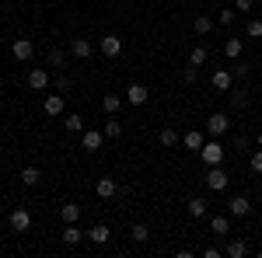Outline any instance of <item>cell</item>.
Instances as JSON below:
<instances>
[{"mask_svg": "<svg viewBox=\"0 0 262 258\" xmlns=\"http://www.w3.org/2000/svg\"><path fill=\"white\" fill-rule=\"evenodd\" d=\"M98 49H101V56H108V60H119V56H122V39L108 32V35H101V39H98Z\"/></svg>", "mask_w": 262, "mask_h": 258, "instance_id": "2", "label": "cell"}, {"mask_svg": "<svg viewBox=\"0 0 262 258\" xmlns=\"http://www.w3.org/2000/svg\"><path fill=\"white\" fill-rule=\"evenodd\" d=\"M101 133H105V139H122V122L119 119H108Z\"/></svg>", "mask_w": 262, "mask_h": 258, "instance_id": "29", "label": "cell"}, {"mask_svg": "<svg viewBox=\"0 0 262 258\" xmlns=\"http://www.w3.org/2000/svg\"><path fill=\"white\" fill-rule=\"evenodd\" d=\"M77 217H81V206H77V202H63L60 206V220L63 223H77Z\"/></svg>", "mask_w": 262, "mask_h": 258, "instance_id": "24", "label": "cell"}, {"mask_svg": "<svg viewBox=\"0 0 262 258\" xmlns=\"http://www.w3.org/2000/svg\"><path fill=\"white\" fill-rule=\"evenodd\" d=\"M227 181H231V175L224 171L221 164H213V168H206V185H210L213 192H224V189H227Z\"/></svg>", "mask_w": 262, "mask_h": 258, "instance_id": "3", "label": "cell"}, {"mask_svg": "<svg viewBox=\"0 0 262 258\" xmlns=\"http://www.w3.org/2000/svg\"><path fill=\"white\" fill-rule=\"evenodd\" d=\"M84 238H91L95 244H108V238H112V230H108L105 223H95L91 230H84Z\"/></svg>", "mask_w": 262, "mask_h": 258, "instance_id": "17", "label": "cell"}, {"mask_svg": "<svg viewBox=\"0 0 262 258\" xmlns=\"http://www.w3.org/2000/svg\"><path fill=\"white\" fill-rule=\"evenodd\" d=\"M206 60H210V49H206V45H196V49L189 53V66H203Z\"/></svg>", "mask_w": 262, "mask_h": 258, "instance_id": "28", "label": "cell"}, {"mask_svg": "<svg viewBox=\"0 0 262 258\" xmlns=\"http://www.w3.org/2000/svg\"><path fill=\"white\" fill-rule=\"evenodd\" d=\"M224 255H227V258H245V255H248V244H245L242 238H231V241H227V248H224Z\"/></svg>", "mask_w": 262, "mask_h": 258, "instance_id": "19", "label": "cell"}, {"mask_svg": "<svg viewBox=\"0 0 262 258\" xmlns=\"http://www.w3.org/2000/svg\"><path fill=\"white\" fill-rule=\"evenodd\" d=\"M200 80V66H185V84H196Z\"/></svg>", "mask_w": 262, "mask_h": 258, "instance_id": "38", "label": "cell"}, {"mask_svg": "<svg viewBox=\"0 0 262 258\" xmlns=\"http://www.w3.org/2000/svg\"><path fill=\"white\" fill-rule=\"evenodd\" d=\"M95 196L98 199H116L119 196V181L116 178H98L95 181Z\"/></svg>", "mask_w": 262, "mask_h": 258, "instance_id": "8", "label": "cell"}, {"mask_svg": "<svg viewBox=\"0 0 262 258\" xmlns=\"http://www.w3.org/2000/svg\"><path fill=\"white\" fill-rule=\"evenodd\" d=\"M210 84H213V91H231V87H234V74H231V70H217V74L210 77Z\"/></svg>", "mask_w": 262, "mask_h": 258, "instance_id": "15", "label": "cell"}, {"mask_svg": "<svg viewBox=\"0 0 262 258\" xmlns=\"http://www.w3.org/2000/svg\"><path fill=\"white\" fill-rule=\"evenodd\" d=\"M101 108H105L108 115H116V112L122 108V95H116V91H112V95H105V98H101Z\"/></svg>", "mask_w": 262, "mask_h": 258, "instance_id": "26", "label": "cell"}, {"mask_svg": "<svg viewBox=\"0 0 262 258\" xmlns=\"http://www.w3.org/2000/svg\"><path fill=\"white\" fill-rule=\"evenodd\" d=\"M245 32H248V39H262V21H259V18H252Z\"/></svg>", "mask_w": 262, "mask_h": 258, "instance_id": "34", "label": "cell"}, {"mask_svg": "<svg viewBox=\"0 0 262 258\" xmlns=\"http://www.w3.org/2000/svg\"><path fill=\"white\" fill-rule=\"evenodd\" d=\"M32 53H35V42H32V39H14V42H11V56H14L18 63L32 60Z\"/></svg>", "mask_w": 262, "mask_h": 258, "instance_id": "5", "label": "cell"}, {"mask_svg": "<svg viewBox=\"0 0 262 258\" xmlns=\"http://www.w3.org/2000/svg\"><path fill=\"white\" fill-rule=\"evenodd\" d=\"M252 7H255V0H234V11H238V14H242V11H252Z\"/></svg>", "mask_w": 262, "mask_h": 258, "instance_id": "39", "label": "cell"}, {"mask_svg": "<svg viewBox=\"0 0 262 258\" xmlns=\"http://www.w3.org/2000/svg\"><path fill=\"white\" fill-rule=\"evenodd\" d=\"M248 168H252L255 175H262V147L255 150V154H252V160H248Z\"/></svg>", "mask_w": 262, "mask_h": 258, "instance_id": "36", "label": "cell"}, {"mask_svg": "<svg viewBox=\"0 0 262 258\" xmlns=\"http://www.w3.org/2000/svg\"><path fill=\"white\" fill-rule=\"evenodd\" d=\"M200 157H203V164H206V168H213V164H224V143H221L217 136L206 139V143L200 147Z\"/></svg>", "mask_w": 262, "mask_h": 258, "instance_id": "1", "label": "cell"}, {"mask_svg": "<svg viewBox=\"0 0 262 258\" xmlns=\"http://www.w3.org/2000/svg\"><path fill=\"white\" fill-rule=\"evenodd\" d=\"M49 84H53V77H49V70H42V66H35V70L28 74V87H32V91H46Z\"/></svg>", "mask_w": 262, "mask_h": 258, "instance_id": "11", "label": "cell"}, {"mask_svg": "<svg viewBox=\"0 0 262 258\" xmlns=\"http://www.w3.org/2000/svg\"><path fill=\"white\" fill-rule=\"evenodd\" d=\"M234 150H238V154H245V150H248V136H238V139H234Z\"/></svg>", "mask_w": 262, "mask_h": 258, "instance_id": "40", "label": "cell"}, {"mask_svg": "<svg viewBox=\"0 0 262 258\" xmlns=\"http://www.w3.org/2000/svg\"><path fill=\"white\" fill-rule=\"evenodd\" d=\"M63 126H67V133H84V119L77 112H70V115L63 119Z\"/></svg>", "mask_w": 262, "mask_h": 258, "instance_id": "30", "label": "cell"}, {"mask_svg": "<svg viewBox=\"0 0 262 258\" xmlns=\"http://www.w3.org/2000/svg\"><path fill=\"white\" fill-rule=\"evenodd\" d=\"M18 178H21V185H28V189H35V185L42 181V171L35 168V164H28V168H21V175H18Z\"/></svg>", "mask_w": 262, "mask_h": 258, "instance_id": "16", "label": "cell"}, {"mask_svg": "<svg viewBox=\"0 0 262 258\" xmlns=\"http://www.w3.org/2000/svg\"><path fill=\"white\" fill-rule=\"evenodd\" d=\"M227 213H231L234 220L248 217V213H252V199H248V196H234L231 202H227Z\"/></svg>", "mask_w": 262, "mask_h": 258, "instance_id": "7", "label": "cell"}, {"mask_svg": "<svg viewBox=\"0 0 262 258\" xmlns=\"http://www.w3.org/2000/svg\"><path fill=\"white\" fill-rule=\"evenodd\" d=\"M101 143H105V133H101V129H84L81 133V147L88 150V154H98Z\"/></svg>", "mask_w": 262, "mask_h": 258, "instance_id": "4", "label": "cell"}, {"mask_svg": "<svg viewBox=\"0 0 262 258\" xmlns=\"http://www.w3.org/2000/svg\"><path fill=\"white\" fill-rule=\"evenodd\" d=\"M46 63H49V66H56V70H60L63 63H67V49H49V56H46Z\"/></svg>", "mask_w": 262, "mask_h": 258, "instance_id": "32", "label": "cell"}, {"mask_svg": "<svg viewBox=\"0 0 262 258\" xmlns=\"http://www.w3.org/2000/svg\"><path fill=\"white\" fill-rule=\"evenodd\" d=\"M203 143H206V136H203L200 129H189V133L182 136V147H185V150H200Z\"/></svg>", "mask_w": 262, "mask_h": 258, "instance_id": "21", "label": "cell"}, {"mask_svg": "<svg viewBox=\"0 0 262 258\" xmlns=\"http://www.w3.org/2000/svg\"><path fill=\"white\" fill-rule=\"evenodd\" d=\"M122 98L129 101V105H147V101H150V91H147V87H143V84H129V87H126V95H122Z\"/></svg>", "mask_w": 262, "mask_h": 258, "instance_id": "10", "label": "cell"}, {"mask_svg": "<svg viewBox=\"0 0 262 258\" xmlns=\"http://www.w3.org/2000/svg\"><path fill=\"white\" fill-rule=\"evenodd\" d=\"M129 238L137 241V244H143V241L150 238V227H147V223H133V227H129Z\"/></svg>", "mask_w": 262, "mask_h": 258, "instance_id": "31", "label": "cell"}, {"mask_svg": "<svg viewBox=\"0 0 262 258\" xmlns=\"http://www.w3.org/2000/svg\"><path fill=\"white\" fill-rule=\"evenodd\" d=\"M192 32H196V35H210V32H213V18H210V14L192 18Z\"/></svg>", "mask_w": 262, "mask_h": 258, "instance_id": "25", "label": "cell"}, {"mask_svg": "<svg viewBox=\"0 0 262 258\" xmlns=\"http://www.w3.org/2000/svg\"><path fill=\"white\" fill-rule=\"evenodd\" d=\"M255 143H259V147H262V133H259V136H255Z\"/></svg>", "mask_w": 262, "mask_h": 258, "instance_id": "41", "label": "cell"}, {"mask_svg": "<svg viewBox=\"0 0 262 258\" xmlns=\"http://www.w3.org/2000/svg\"><path fill=\"white\" fill-rule=\"evenodd\" d=\"M53 87H56V91H60V95H67V91H70V87H74V80L67 77V74H56V77H53Z\"/></svg>", "mask_w": 262, "mask_h": 258, "instance_id": "33", "label": "cell"}, {"mask_svg": "<svg viewBox=\"0 0 262 258\" xmlns=\"http://www.w3.org/2000/svg\"><path fill=\"white\" fill-rule=\"evenodd\" d=\"M242 53H245L242 39H227L224 42V56H227V60H242Z\"/></svg>", "mask_w": 262, "mask_h": 258, "instance_id": "23", "label": "cell"}, {"mask_svg": "<svg viewBox=\"0 0 262 258\" xmlns=\"http://www.w3.org/2000/svg\"><path fill=\"white\" fill-rule=\"evenodd\" d=\"M81 238H84V230L77 227V223H63V244H81Z\"/></svg>", "mask_w": 262, "mask_h": 258, "instance_id": "20", "label": "cell"}, {"mask_svg": "<svg viewBox=\"0 0 262 258\" xmlns=\"http://www.w3.org/2000/svg\"><path fill=\"white\" fill-rule=\"evenodd\" d=\"M185 209H189V217H192V220H203V217H206V199L192 196L189 202H185Z\"/></svg>", "mask_w": 262, "mask_h": 258, "instance_id": "18", "label": "cell"}, {"mask_svg": "<svg viewBox=\"0 0 262 258\" xmlns=\"http://www.w3.org/2000/svg\"><path fill=\"white\" fill-rule=\"evenodd\" d=\"M63 108H67V101H63L60 91H56V95H49V98L42 101V112H46V115H53V119H56V115H63Z\"/></svg>", "mask_w": 262, "mask_h": 258, "instance_id": "12", "label": "cell"}, {"mask_svg": "<svg viewBox=\"0 0 262 258\" xmlns=\"http://www.w3.org/2000/svg\"><path fill=\"white\" fill-rule=\"evenodd\" d=\"M28 227H32V213H28V209H11V230L25 234Z\"/></svg>", "mask_w": 262, "mask_h": 258, "instance_id": "13", "label": "cell"}, {"mask_svg": "<svg viewBox=\"0 0 262 258\" xmlns=\"http://www.w3.org/2000/svg\"><path fill=\"white\" fill-rule=\"evenodd\" d=\"M227 98H231V108H234V112H242V108H248V87H231V91H227Z\"/></svg>", "mask_w": 262, "mask_h": 258, "instance_id": "14", "label": "cell"}, {"mask_svg": "<svg viewBox=\"0 0 262 258\" xmlns=\"http://www.w3.org/2000/svg\"><path fill=\"white\" fill-rule=\"evenodd\" d=\"M91 53H95L91 39H81V35H77V39H70V56H74V60H88Z\"/></svg>", "mask_w": 262, "mask_h": 258, "instance_id": "9", "label": "cell"}, {"mask_svg": "<svg viewBox=\"0 0 262 258\" xmlns=\"http://www.w3.org/2000/svg\"><path fill=\"white\" fill-rule=\"evenodd\" d=\"M227 129H231V119H227L224 112H213V115L206 119V133H210V136H224Z\"/></svg>", "mask_w": 262, "mask_h": 258, "instance_id": "6", "label": "cell"}, {"mask_svg": "<svg viewBox=\"0 0 262 258\" xmlns=\"http://www.w3.org/2000/svg\"><path fill=\"white\" fill-rule=\"evenodd\" d=\"M158 139H161V147H179V129H171V126H164L161 133H158Z\"/></svg>", "mask_w": 262, "mask_h": 258, "instance_id": "27", "label": "cell"}, {"mask_svg": "<svg viewBox=\"0 0 262 258\" xmlns=\"http://www.w3.org/2000/svg\"><path fill=\"white\" fill-rule=\"evenodd\" d=\"M234 14H238L234 7H231V11H221V14H217V25H234Z\"/></svg>", "mask_w": 262, "mask_h": 258, "instance_id": "37", "label": "cell"}, {"mask_svg": "<svg viewBox=\"0 0 262 258\" xmlns=\"http://www.w3.org/2000/svg\"><path fill=\"white\" fill-rule=\"evenodd\" d=\"M248 74H252V63H242V60H234V77H238V80H245Z\"/></svg>", "mask_w": 262, "mask_h": 258, "instance_id": "35", "label": "cell"}, {"mask_svg": "<svg viewBox=\"0 0 262 258\" xmlns=\"http://www.w3.org/2000/svg\"><path fill=\"white\" fill-rule=\"evenodd\" d=\"M210 230L217 238H231V217H213L210 220Z\"/></svg>", "mask_w": 262, "mask_h": 258, "instance_id": "22", "label": "cell"}]
</instances>
